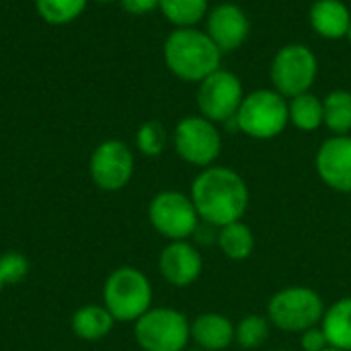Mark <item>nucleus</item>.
Listing matches in <instances>:
<instances>
[{
  "instance_id": "obj_32",
  "label": "nucleus",
  "mask_w": 351,
  "mask_h": 351,
  "mask_svg": "<svg viewBox=\"0 0 351 351\" xmlns=\"http://www.w3.org/2000/svg\"><path fill=\"white\" fill-rule=\"evenodd\" d=\"M185 351H204V350H199V348H195V350H185Z\"/></svg>"
},
{
  "instance_id": "obj_28",
  "label": "nucleus",
  "mask_w": 351,
  "mask_h": 351,
  "mask_svg": "<svg viewBox=\"0 0 351 351\" xmlns=\"http://www.w3.org/2000/svg\"><path fill=\"white\" fill-rule=\"evenodd\" d=\"M119 2H121V6H123L125 12L136 14V16L148 14L154 8H158V4H160V0H119Z\"/></svg>"
},
{
  "instance_id": "obj_24",
  "label": "nucleus",
  "mask_w": 351,
  "mask_h": 351,
  "mask_svg": "<svg viewBox=\"0 0 351 351\" xmlns=\"http://www.w3.org/2000/svg\"><path fill=\"white\" fill-rule=\"evenodd\" d=\"M88 0H35L39 16L49 25H68L76 21Z\"/></svg>"
},
{
  "instance_id": "obj_4",
  "label": "nucleus",
  "mask_w": 351,
  "mask_h": 351,
  "mask_svg": "<svg viewBox=\"0 0 351 351\" xmlns=\"http://www.w3.org/2000/svg\"><path fill=\"white\" fill-rule=\"evenodd\" d=\"M323 296L308 286H288L276 292L267 302V319L271 327L286 333H302L323 323Z\"/></svg>"
},
{
  "instance_id": "obj_14",
  "label": "nucleus",
  "mask_w": 351,
  "mask_h": 351,
  "mask_svg": "<svg viewBox=\"0 0 351 351\" xmlns=\"http://www.w3.org/2000/svg\"><path fill=\"white\" fill-rule=\"evenodd\" d=\"M158 271L167 284L175 288H189L204 271V257L189 241H171L160 251Z\"/></svg>"
},
{
  "instance_id": "obj_27",
  "label": "nucleus",
  "mask_w": 351,
  "mask_h": 351,
  "mask_svg": "<svg viewBox=\"0 0 351 351\" xmlns=\"http://www.w3.org/2000/svg\"><path fill=\"white\" fill-rule=\"evenodd\" d=\"M300 348L302 351H325L327 348H331V343H329L323 327L317 325V327H311L300 333Z\"/></svg>"
},
{
  "instance_id": "obj_31",
  "label": "nucleus",
  "mask_w": 351,
  "mask_h": 351,
  "mask_svg": "<svg viewBox=\"0 0 351 351\" xmlns=\"http://www.w3.org/2000/svg\"><path fill=\"white\" fill-rule=\"evenodd\" d=\"M4 288V282H2V278H0V290Z\"/></svg>"
},
{
  "instance_id": "obj_17",
  "label": "nucleus",
  "mask_w": 351,
  "mask_h": 351,
  "mask_svg": "<svg viewBox=\"0 0 351 351\" xmlns=\"http://www.w3.org/2000/svg\"><path fill=\"white\" fill-rule=\"evenodd\" d=\"M115 325L113 315L105 304H84L72 315V333L82 341H101L105 339Z\"/></svg>"
},
{
  "instance_id": "obj_12",
  "label": "nucleus",
  "mask_w": 351,
  "mask_h": 351,
  "mask_svg": "<svg viewBox=\"0 0 351 351\" xmlns=\"http://www.w3.org/2000/svg\"><path fill=\"white\" fill-rule=\"evenodd\" d=\"M206 33L222 53L237 51L239 47H243L251 33V21L241 6L224 2L208 12Z\"/></svg>"
},
{
  "instance_id": "obj_8",
  "label": "nucleus",
  "mask_w": 351,
  "mask_h": 351,
  "mask_svg": "<svg viewBox=\"0 0 351 351\" xmlns=\"http://www.w3.org/2000/svg\"><path fill=\"white\" fill-rule=\"evenodd\" d=\"M148 220L152 228L171 241H189L199 228V214L193 206V199L175 189L156 193L148 204Z\"/></svg>"
},
{
  "instance_id": "obj_29",
  "label": "nucleus",
  "mask_w": 351,
  "mask_h": 351,
  "mask_svg": "<svg viewBox=\"0 0 351 351\" xmlns=\"http://www.w3.org/2000/svg\"><path fill=\"white\" fill-rule=\"evenodd\" d=\"M95 2H101V4H109V2H115V0H95Z\"/></svg>"
},
{
  "instance_id": "obj_20",
  "label": "nucleus",
  "mask_w": 351,
  "mask_h": 351,
  "mask_svg": "<svg viewBox=\"0 0 351 351\" xmlns=\"http://www.w3.org/2000/svg\"><path fill=\"white\" fill-rule=\"evenodd\" d=\"M288 113H290V123L296 130L315 132L323 125V119H325L323 99H319L311 90L298 97H292L288 101Z\"/></svg>"
},
{
  "instance_id": "obj_34",
  "label": "nucleus",
  "mask_w": 351,
  "mask_h": 351,
  "mask_svg": "<svg viewBox=\"0 0 351 351\" xmlns=\"http://www.w3.org/2000/svg\"><path fill=\"white\" fill-rule=\"evenodd\" d=\"M269 351H290V350H269Z\"/></svg>"
},
{
  "instance_id": "obj_3",
  "label": "nucleus",
  "mask_w": 351,
  "mask_h": 351,
  "mask_svg": "<svg viewBox=\"0 0 351 351\" xmlns=\"http://www.w3.org/2000/svg\"><path fill=\"white\" fill-rule=\"evenodd\" d=\"M152 284L144 271L132 265L113 269L103 284V304L115 323H136L152 308Z\"/></svg>"
},
{
  "instance_id": "obj_19",
  "label": "nucleus",
  "mask_w": 351,
  "mask_h": 351,
  "mask_svg": "<svg viewBox=\"0 0 351 351\" xmlns=\"http://www.w3.org/2000/svg\"><path fill=\"white\" fill-rule=\"evenodd\" d=\"M321 327L331 348L351 351V296L339 298L325 311Z\"/></svg>"
},
{
  "instance_id": "obj_33",
  "label": "nucleus",
  "mask_w": 351,
  "mask_h": 351,
  "mask_svg": "<svg viewBox=\"0 0 351 351\" xmlns=\"http://www.w3.org/2000/svg\"><path fill=\"white\" fill-rule=\"evenodd\" d=\"M348 39H350V43H351V29H350V33H348Z\"/></svg>"
},
{
  "instance_id": "obj_22",
  "label": "nucleus",
  "mask_w": 351,
  "mask_h": 351,
  "mask_svg": "<svg viewBox=\"0 0 351 351\" xmlns=\"http://www.w3.org/2000/svg\"><path fill=\"white\" fill-rule=\"evenodd\" d=\"M158 8L177 29L195 27L204 16H208V0H160Z\"/></svg>"
},
{
  "instance_id": "obj_2",
  "label": "nucleus",
  "mask_w": 351,
  "mask_h": 351,
  "mask_svg": "<svg viewBox=\"0 0 351 351\" xmlns=\"http://www.w3.org/2000/svg\"><path fill=\"white\" fill-rule=\"evenodd\" d=\"M162 58L171 74L183 82H202L220 68L222 51L206 31L183 27L171 31L162 45Z\"/></svg>"
},
{
  "instance_id": "obj_5",
  "label": "nucleus",
  "mask_w": 351,
  "mask_h": 351,
  "mask_svg": "<svg viewBox=\"0 0 351 351\" xmlns=\"http://www.w3.org/2000/svg\"><path fill=\"white\" fill-rule=\"evenodd\" d=\"M234 121L237 130L253 140H274L290 123L288 99L274 88H257L245 95Z\"/></svg>"
},
{
  "instance_id": "obj_18",
  "label": "nucleus",
  "mask_w": 351,
  "mask_h": 351,
  "mask_svg": "<svg viewBox=\"0 0 351 351\" xmlns=\"http://www.w3.org/2000/svg\"><path fill=\"white\" fill-rule=\"evenodd\" d=\"M216 243H218L222 255L230 261H245L255 251V234H253L251 226L245 224L243 220L218 228Z\"/></svg>"
},
{
  "instance_id": "obj_13",
  "label": "nucleus",
  "mask_w": 351,
  "mask_h": 351,
  "mask_svg": "<svg viewBox=\"0 0 351 351\" xmlns=\"http://www.w3.org/2000/svg\"><path fill=\"white\" fill-rule=\"evenodd\" d=\"M321 181L337 193H351V136L327 138L315 158Z\"/></svg>"
},
{
  "instance_id": "obj_7",
  "label": "nucleus",
  "mask_w": 351,
  "mask_h": 351,
  "mask_svg": "<svg viewBox=\"0 0 351 351\" xmlns=\"http://www.w3.org/2000/svg\"><path fill=\"white\" fill-rule=\"evenodd\" d=\"M317 74L319 60L315 51L302 43H288L280 47L269 66L274 90L286 99L308 93L317 80Z\"/></svg>"
},
{
  "instance_id": "obj_10",
  "label": "nucleus",
  "mask_w": 351,
  "mask_h": 351,
  "mask_svg": "<svg viewBox=\"0 0 351 351\" xmlns=\"http://www.w3.org/2000/svg\"><path fill=\"white\" fill-rule=\"evenodd\" d=\"M245 99L241 78L224 68H218L199 82L197 109L199 115L214 123H228L237 117L239 107Z\"/></svg>"
},
{
  "instance_id": "obj_1",
  "label": "nucleus",
  "mask_w": 351,
  "mask_h": 351,
  "mask_svg": "<svg viewBox=\"0 0 351 351\" xmlns=\"http://www.w3.org/2000/svg\"><path fill=\"white\" fill-rule=\"evenodd\" d=\"M189 197L193 199L202 222L214 228L243 220L251 202L247 181L234 169L220 165H212L197 173Z\"/></svg>"
},
{
  "instance_id": "obj_16",
  "label": "nucleus",
  "mask_w": 351,
  "mask_h": 351,
  "mask_svg": "<svg viewBox=\"0 0 351 351\" xmlns=\"http://www.w3.org/2000/svg\"><path fill=\"white\" fill-rule=\"evenodd\" d=\"M313 31L323 39H343L351 29V12L341 0H317L308 10Z\"/></svg>"
},
{
  "instance_id": "obj_21",
  "label": "nucleus",
  "mask_w": 351,
  "mask_h": 351,
  "mask_svg": "<svg viewBox=\"0 0 351 351\" xmlns=\"http://www.w3.org/2000/svg\"><path fill=\"white\" fill-rule=\"evenodd\" d=\"M325 119L323 125L333 136H348L351 132V93L346 88H335L323 99Z\"/></svg>"
},
{
  "instance_id": "obj_9",
  "label": "nucleus",
  "mask_w": 351,
  "mask_h": 351,
  "mask_svg": "<svg viewBox=\"0 0 351 351\" xmlns=\"http://www.w3.org/2000/svg\"><path fill=\"white\" fill-rule=\"evenodd\" d=\"M175 152L191 167L208 169L222 152V136L214 121L202 115L183 117L173 132Z\"/></svg>"
},
{
  "instance_id": "obj_15",
  "label": "nucleus",
  "mask_w": 351,
  "mask_h": 351,
  "mask_svg": "<svg viewBox=\"0 0 351 351\" xmlns=\"http://www.w3.org/2000/svg\"><path fill=\"white\" fill-rule=\"evenodd\" d=\"M191 341L204 351H224L234 343V323L220 313H202L191 321Z\"/></svg>"
},
{
  "instance_id": "obj_30",
  "label": "nucleus",
  "mask_w": 351,
  "mask_h": 351,
  "mask_svg": "<svg viewBox=\"0 0 351 351\" xmlns=\"http://www.w3.org/2000/svg\"><path fill=\"white\" fill-rule=\"evenodd\" d=\"M325 351H343V350H337V348H327Z\"/></svg>"
},
{
  "instance_id": "obj_23",
  "label": "nucleus",
  "mask_w": 351,
  "mask_h": 351,
  "mask_svg": "<svg viewBox=\"0 0 351 351\" xmlns=\"http://www.w3.org/2000/svg\"><path fill=\"white\" fill-rule=\"evenodd\" d=\"M271 323L265 315H245L234 325V341L243 350H259L267 343Z\"/></svg>"
},
{
  "instance_id": "obj_11",
  "label": "nucleus",
  "mask_w": 351,
  "mask_h": 351,
  "mask_svg": "<svg viewBox=\"0 0 351 351\" xmlns=\"http://www.w3.org/2000/svg\"><path fill=\"white\" fill-rule=\"evenodd\" d=\"M88 173L99 189L121 191L134 177V152L121 140H105L93 150Z\"/></svg>"
},
{
  "instance_id": "obj_25",
  "label": "nucleus",
  "mask_w": 351,
  "mask_h": 351,
  "mask_svg": "<svg viewBox=\"0 0 351 351\" xmlns=\"http://www.w3.org/2000/svg\"><path fill=\"white\" fill-rule=\"evenodd\" d=\"M167 128L160 121H146L136 134V146L144 156H160L167 148Z\"/></svg>"
},
{
  "instance_id": "obj_26",
  "label": "nucleus",
  "mask_w": 351,
  "mask_h": 351,
  "mask_svg": "<svg viewBox=\"0 0 351 351\" xmlns=\"http://www.w3.org/2000/svg\"><path fill=\"white\" fill-rule=\"evenodd\" d=\"M31 271L29 259L19 251H6L0 255V278L4 286L21 284Z\"/></svg>"
},
{
  "instance_id": "obj_6",
  "label": "nucleus",
  "mask_w": 351,
  "mask_h": 351,
  "mask_svg": "<svg viewBox=\"0 0 351 351\" xmlns=\"http://www.w3.org/2000/svg\"><path fill=\"white\" fill-rule=\"evenodd\" d=\"M142 351H185L191 341V321L177 308L152 306L134 323Z\"/></svg>"
}]
</instances>
